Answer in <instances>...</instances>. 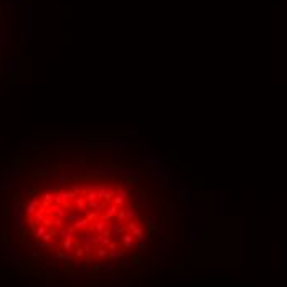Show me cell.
I'll return each instance as SVG.
<instances>
[{"label": "cell", "instance_id": "obj_1", "mask_svg": "<svg viewBox=\"0 0 287 287\" xmlns=\"http://www.w3.org/2000/svg\"><path fill=\"white\" fill-rule=\"evenodd\" d=\"M165 252H167V254H172V246H170V244H168V246H167V249H165Z\"/></svg>", "mask_w": 287, "mask_h": 287}]
</instances>
